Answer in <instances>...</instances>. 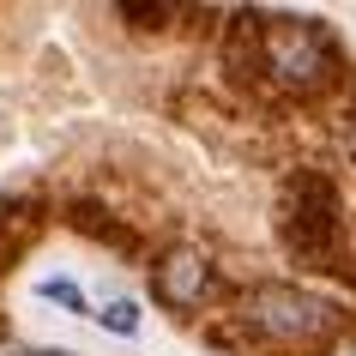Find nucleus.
<instances>
[{
  "label": "nucleus",
  "mask_w": 356,
  "mask_h": 356,
  "mask_svg": "<svg viewBox=\"0 0 356 356\" xmlns=\"http://www.w3.org/2000/svg\"><path fill=\"white\" fill-rule=\"evenodd\" d=\"M260 73L278 91H320L332 79V42L314 19H272L260 24Z\"/></svg>",
  "instance_id": "7ed1b4c3"
},
{
  "label": "nucleus",
  "mask_w": 356,
  "mask_h": 356,
  "mask_svg": "<svg viewBox=\"0 0 356 356\" xmlns=\"http://www.w3.org/2000/svg\"><path fill=\"white\" fill-rule=\"evenodd\" d=\"M24 356H67V350H24Z\"/></svg>",
  "instance_id": "0eeeda50"
},
{
  "label": "nucleus",
  "mask_w": 356,
  "mask_h": 356,
  "mask_svg": "<svg viewBox=\"0 0 356 356\" xmlns=\"http://www.w3.org/2000/svg\"><path fill=\"white\" fill-rule=\"evenodd\" d=\"M236 326L254 332L260 344L272 350H320L332 344L338 326H344V308L332 296H320L308 284H284V278H266V284H248L242 302H236Z\"/></svg>",
  "instance_id": "f257e3e1"
},
{
  "label": "nucleus",
  "mask_w": 356,
  "mask_h": 356,
  "mask_svg": "<svg viewBox=\"0 0 356 356\" xmlns=\"http://www.w3.org/2000/svg\"><path fill=\"white\" fill-rule=\"evenodd\" d=\"M344 206H338V181L320 169H296L284 181L278 200V236L284 254L308 272H338V242H344Z\"/></svg>",
  "instance_id": "f03ea898"
},
{
  "label": "nucleus",
  "mask_w": 356,
  "mask_h": 356,
  "mask_svg": "<svg viewBox=\"0 0 356 356\" xmlns=\"http://www.w3.org/2000/svg\"><path fill=\"white\" fill-rule=\"evenodd\" d=\"M151 290H157V302L163 308H206L211 296H218V266H211L206 248H163V260L151 266Z\"/></svg>",
  "instance_id": "20e7f679"
},
{
  "label": "nucleus",
  "mask_w": 356,
  "mask_h": 356,
  "mask_svg": "<svg viewBox=\"0 0 356 356\" xmlns=\"http://www.w3.org/2000/svg\"><path fill=\"white\" fill-rule=\"evenodd\" d=\"M42 296L60 302V308H73V314H85V290H79V284H67V278H49V284H42Z\"/></svg>",
  "instance_id": "423d86ee"
},
{
  "label": "nucleus",
  "mask_w": 356,
  "mask_h": 356,
  "mask_svg": "<svg viewBox=\"0 0 356 356\" xmlns=\"http://www.w3.org/2000/svg\"><path fill=\"white\" fill-rule=\"evenodd\" d=\"M103 326H109V332H121V338H133L139 332V302H127V296H115V302H103Z\"/></svg>",
  "instance_id": "39448f33"
}]
</instances>
